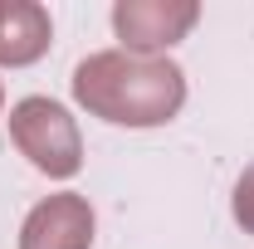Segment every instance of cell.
I'll use <instances>...</instances> for the list:
<instances>
[{
    "instance_id": "obj_1",
    "label": "cell",
    "mask_w": 254,
    "mask_h": 249,
    "mask_svg": "<svg viewBox=\"0 0 254 249\" xmlns=\"http://www.w3.org/2000/svg\"><path fill=\"white\" fill-rule=\"evenodd\" d=\"M73 93L103 123L157 127L181 113L186 73L171 59H157V54L108 49V54H93V59H83L73 68Z\"/></svg>"
},
{
    "instance_id": "obj_2",
    "label": "cell",
    "mask_w": 254,
    "mask_h": 249,
    "mask_svg": "<svg viewBox=\"0 0 254 249\" xmlns=\"http://www.w3.org/2000/svg\"><path fill=\"white\" fill-rule=\"evenodd\" d=\"M10 137L15 147L30 156L44 176H73L83 166V142L78 127L54 98H25L10 113Z\"/></svg>"
},
{
    "instance_id": "obj_3",
    "label": "cell",
    "mask_w": 254,
    "mask_h": 249,
    "mask_svg": "<svg viewBox=\"0 0 254 249\" xmlns=\"http://www.w3.org/2000/svg\"><path fill=\"white\" fill-rule=\"evenodd\" d=\"M195 20H200L195 0H118L113 5V30L127 44V54H157L186 39Z\"/></svg>"
},
{
    "instance_id": "obj_4",
    "label": "cell",
    "mask_w": 254,
    "mask_h": 249,
    "mask_svg": "<svg viewBox=\"0 0 254 249\" xmlns=\"http://www.w3.org/2000/svg\"><path fill=\"white\" fill-rule=\"evenodd\" d=\"M88 245H93V210L73 190L39 200L20 230V249H88Z\"/></svg>"
},
{
    "instance_id": "obj_5",
    "label": "cell",
    "mask_w": 254,
    "mask_h": 249,
    "mask_svg": "<svg viewBox=\"0 0 254 249\" xmlns=\"http://www.w3.org/2000/svg\"><path fill=\"white\" fill-rule=\"evenodd\" d=\"M54 39L49 10L34 0H0V63H34Z\"/></svg>"
},
{
    "instance_id": "obj_6",
    "label": "cell",
    "mask_w": 254,
    "mask_h": 249,
    "mask_svg": "<svg viewBox=\"0 0 254 249\" xmlns=\"http://www.w3.org/2000/svg\"><path fill=\"white\" fill-rule=\"evenodd\" d=\"M235 220L254 235V166L240 176V186H235Z\"/></svg>"
}]
</instances>
